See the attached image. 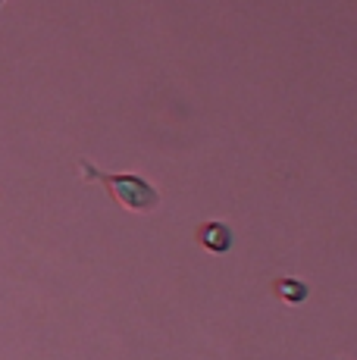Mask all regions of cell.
<instances>
[{
    "mask_svg": "<svg viewBox=\"0 0 357 360\" xmlns=\"http://www.w3.org/2000/svg\"><path fill=\"white\" fill-rule=\"evenodd\" d=\"M79 172L85 182H100L107 195L129 213H148L160 204V191L141 176H129V172H100L91 160H79Z\"/></svg>",
    "mask_w": 357,
    "mask_h": 360,
    "instance_id": "1",
    "label": "cell"
},
{
    "mask_svg": "<svg viewBox=\"0 0 357 360\" xmlns=\"http://www.w3.org/2000/svg\"><path fill=\"white\" fill-rule=\"evenodd\" d=\"M232 241H235V235H232V229L226 223H219V219H210V223L197 226V245L207 254H226L232 248Z\"/></svg>",
    "mask_w": 357,
    "mask_h": 360,
    "instance_id": "2",
    "label": "cell"
},
{
    "mask_svg": "<svg viewBox=\"0 0 357 360\" xmlns=\"http://www.w3.org/2000/svg\"><path fill=\"white\" fill-rule=\"evenodd\" d=\"M273 295L288 307H298V304H304L311 297V285L301 279H292V276H283V279L273 282Z\"/></svg>",
    "mask_w": 357,
    "mask_h": 360,
    "instance_id": "3",
    "label": "cell"
},
{
    "mask_svg": "<svg viewBox=\"0 0 357 360\" xmlns=\"http://www.w3.org/2000/svg\"><path fill=\"white\" fill-rule=\"evenodd\" d=\"M4 4H6V0H0V6H4Z\"/></svg>",
    "mask_w": 357,
    "mask_h": 360,
    "instance_id": "4",
    "label": "cell"
}]
</instances>
